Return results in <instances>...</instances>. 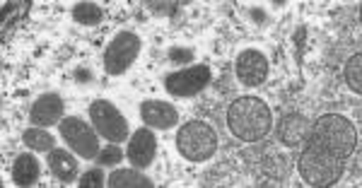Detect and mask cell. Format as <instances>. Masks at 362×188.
<instances>
[{
	"label": "cell",
	"instance_id": "6da1fadb",
	"mask_svg": "<svg viewBox=\"0 0 362 188\" xmlns=\"http://www.w3.org/2000/svg\"><path fill=\"white\" fill-rule=\"evenodd\" d=\"M358 150V128L341 114H324L307 135L305 152L297 162L302 181L314 188L336 186L343 179L348 160Z\"/></svg>",
	"mask_w": 362,
	"mask_h": 188
},
{
	"label": "cell",
	"instance_id": "7a4b0ae2",
	"mask_svg": "<svg viewBox=\"0 0 362 188\" xmlns=\"http://www.w3.org/2000/svg\"><path fill=\"white\" fill-rule=\"evenodd\" d=\"M227 128L242 143H259L273 131V114L259 97H239L227 109Z\"/></svg>",
	"mask_w": 362,
	"mask_h": 188
},
{
	"label": "cell",
	"instance_id": "3957f363",
	"mask_svg": "<svg viewBox=\"0 0 362 188\" xmlns=\"http://www.w3.org/2000/svg\"><path fill=\"white\" fill-rule=\"evenodd\" d=\"M177 150L189 162H208L218 152V135L203 121H189L177 133Z\"/></svg>",
	"mask_w": 362,
	"mask_h": 188
},
{
	"label": "cell",
	"instance_id": "277c9868",
	"mask_svg": "<svg viewBox=\"0 0 362 188\" xmlns=\"http://www.w3.org/2000/svg\"><path fill=\"white\" fill-rule=\"evenodd\" d=\"M58 133H61L63 143L83 160H97L99 155V133L90 123H85L78 116H66L58 123Z\"/></svg>",
	"mask_w": 362,
	"mask_h": 188
},
{
	"label": "cell",
	"instance_id": "5b68a950",
	"mask_svg": "<svg viewBox=\"0 0 362 188\" xmlns=\"http://www.w3.org/2000/svg\"><path fill=\"white\" fill-rule=\"evenodd\" d=\"M90 119L95 131L99 135H104L109 143H124V140L131 138L128 121L124 119V114L112 102H107V99H97V102L90 104Z\"/></svg>",
	"mask_w": 362,
	"mask_h": 188
},
{
	"label": "cell",
	"instance_id": "8992f818",
	"mask_svg": "<svg viewBox=\"0 0 362 188\" xmlns=\"http://www.w3.org/2000/svg\"><path fill=\"white\" fill-rule=\"evenodd\" d=\"M140 37L133 32H121L112 39V44L104 51V70L107 75H124L128 68L133 66V61L140 56Z\"/></svg>",
	"mask_w": 362,
	"mask_h": 188
},
{
	"label": "cell",
	"instance_id": "52a82bcc",
	"mask_svg": "<svg viewBox=\"0 0 362 188\" xmlns=\"http://www.w3.org/2000/svg\"><path fill=\"white\" fill-rule=\"evenodd\" d=\"M210 82V68L208 66H194V68H184L177 73H169L165 78V87L169 94L174 97H196L208 87Z\"/></svg>",
	"mask_w": 362,
	"mask_h": 188
},
{
	"label": "cell",
	"instance_id": "ba28073f",
	"mask_svg": "<svg viewBox=\"0 0 362 188\" xmlns=\"http://www.w3.org/2000/svg\"><path fill=\"white\" fill-rule=\"evenodd\" d=\"M235 73L237 80L242 82L244 87H259L264 85L268 78V61L261 51L256 49H247L237 56L235 61Z\"/></svg>",
	"mask_w": 362,
	"mask_h": 188
},
{
	"label": "cell",
	"instance_id": "9c48e42d",
	"mask_svg": "<svg viewBox=\"0 0 362 188\" xmlns=\"http://www.w3.org/2000/svg\"><path fill=\"white\" fill-rule=\"evenodd\" d=\"M157 152V138L150 128H138L136 133L128 138L126 157L136 169H148L155 160Z\"/></svg>",
	"mask_w": 362,
	"mask_h": 188
},
{
	"label": "cell",
	"instance_id": "30bf717a",
	"mask_svg": "<svg viewBox=\"0 0 362 188\" xmlns=\"http://www.w3.org/2000/svg\"><path fill=\"white\" fill-rule=\"evenodd\" d=\"M140 119L148 128H157V131H169L179 123V111L169 102H160V99H150V102L140 104Z\"/></svg>",
	"mask_w": 362,
	"mask_h": 188
},
{
	"label": "cell",
	"instance_id": "8fae6325",
	"mask_svg": "<svg viewBox=\"0 0 362 188\" xmlns=\"http://www.w3.org/2000/svg\"><path fill=\"white\" fill-rule=\"evenodd\" d=\"M63 119V99L61 94H42V97L34 102L32 111H29V121L32 126H39V128H49V126H56L61 123Z\"/></svg>",
	"mask_w": 362,
	"mask_h": 188
},
{
	"label": "cell",
	"instance_id": "7c38bea8",
	"mask_svg": "<svg viewBox=\"0 0 362 188\" xmlns=\"http://www.w3.org/2000/svg\"><path fill=\"white\" fill-rule=\"evenodd\" d=\"M309 131H312V123L302 114H285L278 123V138H280V143H285L288 148L300 145L309 135Z\"/></svg>",
	"mask_w": 362,
	"mask_h": 188
},
{
	"label": "cell",
	"instance_id": "4fadbf2b",
	"mask_svg": "<svg viewBox=\"0 0 362 188\" xmlns=\"http://www.w3.org/2000/svg\"><path fill=\"white\" fill-rule=\"evenodd\" d=\"M49 169L54 172V176L61 184H73V181H78L80 174L78 160H75L73 152L56 150V148L49 152Z\"/></svg>",
	"mask_w": 362,
	"mask_h": 188
},
{
	"label": "cell",
	"instance_id": "5bb4252c",
	"mask_svg": "<svg viewBox=\"0 0 362 188\" xmlns=\"http://www.w3.org/2000/svg\"><path fill=\"white\" fill-rule=\"evenodd\" d=\"M39 176H42V164L34 155H29V152H22V155L15 157L13 162V181L17 186L27 188V186H34L39 181Z\"/></svg>",
	"mask_w": 362,
	"mask_h": 188
},
{
	"label": "cell",
	"instance_id": "9a60e30c",
	"mask_svg": "<svg viewBox=\"0 0 362 188\" xmlns=\"http://www.w3.org/2000/svg\"><path fill=\"white\" fill-rule=\"evenodd\" d=\"M109 188H153L155 184L138 169H116L107 179Z\"/></svg>",
	"mask_w": 362,
	"mask_h": 188
},
{
	"label": "cell",
	"instance_id": "2e32d148",
	"mask_svg": "<svg viewBox=\"0 0 362 188\" xmlns=\"http://www.w3.org/2000/svg\"><path fill=\"white\" fill-rule=\"evenodd\" d=\"M22 140H25V145L29 150L34 152H51L54 150V135L46 133V128H27L25 135H22Z\"/></svg>",
	"mask_w": 362,
	"mask_h": 188
},
{
	"label": "cell",
	"instance_id": "e0dca14e",
	"mask_svg": "<svg viewBox=\"0 0 362 188\" xmlns=\"http://www.w3.org/2000/svg\"><path fill=\"white\" fill-rule=\"evenodd\" d=\"M29 13V3H5L3 5V37H8Z\"/></svg>",
	"mask_w": 362,
	"mask_h": 188
},
{
	"label": "cell",
	"instance_id": "ac0fdd59",
	"mask_svg": "<svg viewBox=\"0 0 362 188\" xmlns=\"http://www.w3.org/2000/svg\"><path fill=\"white\" fill-rule=\"evenodd\" d=\"M102 8H99L97 3H78L73 8V20L78 22V25H85V27H95L102 22Z\"/></svg>",
	"mask_w": 362,
	"mask_h": 188
},
{
	"label": "cell",
	"instance_id": "d6986e66",
	"mask_svg": "<svg viewBox=\"0 0 362 188\" xmlns=\"http://www.w3.org/2000/svg\"><path fill=\"white\" fill-rule=\"evenodd\" d=\"M362 54H355L346 66V82L355 94H362Z\"/></svg>",
	"mask_w": 362,
	"mask_h": 188
},
{
	"label": "cell",
	"instance_id": "ffe728a7",
	"mask_svg": "<svg viewBox=\"0 0 362 188\" xmlns=\"http://www.w3.org/2000/svg\"><path fill=\"white\" fill-rule=\"evenodd\" d=\"M97 160H99V164H102V167H116V164L124 160V150H121L116 143H112L109 148L99 150Z\"/></svg>",
	"mask_w": 362,
	"mask_h": 188
},
{
	"label": "cell",
	"instance_id": "44dd1931",
	"mask_svg": "<svg viewBox=\"0 0 362 188\" xmlns=\"http://www.w3.org/2000/svg\"><path fill=\"white\" fill-rule=\"evenodd\" d=\"M78 184L83 188H102L104 186V172L102 169H90V172H85L83 176H80Z\"/></svg>",
	"mask_w": 362,
	"mask_h": 188
},
{
	"label": "cell",
	"instance_id": "7402d4cb",
	"mask_svg": "<svg viewBox=\"0 0 362 188\" xmlns=\"http://www.w3.org/2000/svg\"><path fill=\"white\" fill-rule=\"evenodd\" d=\"M150 10H155V13H162V15H169V17H177V13L181 10L179 3H148Z\"/></svg>",
	"mask_w": 362,
	"mask_h": 188
},
{
	"label": "cell",
	"instance_id": "603a6c76",
	"mask_svg": "<svg viewBox=\"0 0 362 188\" xmlns=\"http://www.w3.org/2000/svg\"><path fill=\"white\" fill-rule=\"evenodd\" d=\"M169 61H174V63L194 61V49H172L169 51Z\"/></svg>",
	"mask_w": 362,
	"mask_h": 188
},
{
	"label": "cell",
	"instance_id": "cb8c5ba5",
	"mask_svg": "<svg viewBox=\"0 0 362 188\" xmlns=\"http://www.w3.org/2000/svg\"><path fill=\"white\" fill-rule=\"evenodd\" d=\"M75 80H78V82H90L92 73L87 68H78V70H75Z\"/></svg>",
	"mask_w": 362,
	"mask_h": 188
}]
</instances>
